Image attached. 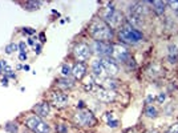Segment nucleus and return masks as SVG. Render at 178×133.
<instances>
[{"mask_svg": "<svg viewBox=\"0 0 178 133\" xmlns=\"http://www.w3.org/2000/svg\"><path fill=\"white\" fill-rule=\"evenodd\" d=\"M89 32L96 40L99 41H109L113 37V31L112 28L106 24L104 20L97 19L90 24L89 27Z\"/></svg>", "mask_w": 178, "mask_h": 133, "instance_id": "f257e3e1", "label": "nucleus"}, {"mask_svg": "<svg viewBox=\"0 0 178 133\" xmlns=\"http://www.w3.org/2000/svg\"><path fill=\"white\" fill-rule=\"evenodd\" d=\"M118 37L122 43H126V44H137L141 40L144 39L142 32H140L138 29H136L132 25H125L120 29L118 32Z\"/></svg>", "mask_w": 178, "mask_h": 133, "instance_id": "f03ea898", "label": "nucleus"}, {"mask_svg": "<svg viewBox=\"0 0 178 133\" xmlns=\"http://www.w3.org/2000/svg\"><path fill=\"white\" fill-rule=\"evenodd\" d=\"M102 19L110 28H116V27H118L122 23V15L113 5L106 7L102 11Z\"/></svg>", "mask_w": 178, "mask_h": 133, "instance_id": "7ed1b4c3", "label": "nucleus"}, {"mask_svg": "<svg viewBox=\"0 0 178 133\" xmlns=\"http://www.w3.org/2000/svg\"><path fill=\"white\" fill-rule=\"evenodd\" d=\"M25 125L33 133H49L51 132L49 125L45 121H43V118L39 117V116H31V117H28L25 121Z\"/></svg>", "mask_w": 178, "mask_h": 133, "instance_id": "20e7f679", "label": "nucleus"}, {"mask_svg": "<svg viewBox=\"0 0 178 133\" xmlns=\"http://www.w3.org/2000/svg\"><path fill=\"white\" fill-rule=\"evenodd\" d=\"M75 122L80 126H95L97 120L95 115L88 109H80L75 115Z\"/></svg>", "mask_w": 178, "mask_h": 133, "instance_id": "39448f33", "label": "nucleus"}, {"mask_svg": "<svg viewBox=\"0 0 178 133\" xmlns=\"http://www.w3.org/2000/svg\"><path fill=\"white\" fill-rule=\"evenodd\" d=\"M90 51H93L96 55L100 56H108L112 55V44L109 41H99V40H95L90 45Z\"/></svg>", "mask_w": 178, "mask_h": 133, "instance_id": "423d86ee", "label": "nucleus"}, {"mask_svg": "<svg viewBox=\"0 0 178 133\" xmlns=\"http://www.w3.org/2000/svg\"><path fill=\"white\" fill-rule=\"evenodd\" d=\"M110 56L116 61H121V63H128L130 60L129 51L126 49V47L121 44H112V55Z\"/></svg>", "mask_w": 178, "mask_h": 133, "instance_id": "0eeeda50", "label": "nucleus"}, {"mask_svg": "<svg viewBox=\"0 0 178 133\" xmlns=\"http://www.w3.org/2000/svg\"><path fill=\"white\" fill-rule=\"evenodd\" d=\"M73 55H75L76 60L79 61H86L90 57V47L85 43H79L75 48H73Z\"/></svg>", "mask_w": 178, "mask_h": 133, "instance_id": "6e6552de", "label": "nucleus"}, {"mask_svg": "<svg viewBox=\"0 0 178 133\" xmlns=\"http://www.w3.org/2000/svg\"><path fill=\"white\" fill-rule=\"evenodd\" d=\"M100 61H101L104 71H105V73L108 76L112 77V76H116L117 73H118V65H117V63L115 60L108 59V57H102V59H100Z\"/></svg>", "mask_w": 178, "mask_h": 133, "instance_id": "1a4fd4ad", "label": "nucleus"}, {"mask_svg": "<svg viewBox=\"0 0 178 133\" xmlns=\"http://www.w3.org/2000/svg\"><path fill=\"white\" fill-rule=\"evenodd\" d=\"M69 97L63 92H53L51 95V102L56 108H64L68 105Z\"/></svg>", "mask_w": 178, "mask_h": 133, "instance_id": "9d476101", "label": "nucleus"}, {"mask_svg": "<svg viewBox=\"0 0 178 133\" xmlns=\"http://www.w3.org/2000/svg\"><path fill=\"white\" fill-rule=\"evenodd\" d=\"M96 96H97V99L102 102H112V101H115V99H116L115 91H109V89H105V88L97 89Z\"/></svg>", "mask_w": 178, "mask_h": 133, "instance_id": "9b49d317", "label": "nucleus"}, {"mask_svg": "<svg viewBox=\"0 0 178 133\" xmlns=\"http://www.w3.org/2000/svg\"><path fill=\"white\" fill-rule=\"evenodd\" d=\"M72 75L76 80H81L86 75V66L84 63H77L72 69Z\"/></svg>", "mask_w": 178, "mask_h": 133, "instance_id": "f8f14e48", "label": "nucleus"}, {"mask_svg": "<svg viewBox=\"0 0 178 133\" xmlns=\"http://www.w3.org/2000/svg\"><path fill=\"white\" fill-rule=\"evenodd\" d=\"M33 111L36 112V115L39 117H47L49 115V112H51V106H49L48 102H40L33 108Z\"/></svg>", "mask_w": 178, "mask_h": 133, "instance_id": "ddd939ff", "label": "nucleus"}, {"mask_svg": "<svg viewBox=\"0 0 178 133\" xmlns=\"http://www.w3.org/2000/svg\"><path fill=\"white\" fill-rule=\"evenodd\" d=\"M92 72H93V76H96V77H102L104 75H105V71H104L102 68V64L100 60H96V61H93L92 64Z\"/></svg>", "mask_w": 178, "mask_h": 133, "instance_id": "4468645a", "label": "nucleus"}, {"mask_svg": "<svg viewBox=\"0 0 178 133\" xmlns=\"http://www.w3.org/2000/svg\"><path fill=\"white\" fill-rule=\"evenodd\" d=\"M56 85L61 89H70L75 86V81L70 80L69 77H64V79H59L57 81H56Z\"/></svg>", "mask_w": 178, "mask_h": 133, "instance_id": "2eb2a0df", "label": "nucleus"}, {"mask_svg": "<svg viewBox=\"0 0 178 133\" xmlns=\"http://www.w3.org/2000/svg\"><path fill=\"white\" fill-rule=\"evenodd\" d=\"M102 88H105V89H109V91H115V89L118 86V83L116 81V80H113V79H110V77H106V79H104L102 80Z\"/></svg>", "mask_w": 178, "mask_h": 133, "instance_id": "dca6fc26", "label": "nucleus"}, {"mask_svg": "<svg viewBox=\"0 0 178 133\" xmlns=\"http://www.w3.org/2000/svg\"><path fill=\"white\" fill-rule=\"evenodd\" d=\"M167 59H169L170 63H177L178 61V48H177V45H169Z\"/></svg>", "mask_w": 178, "mask_h": 133, "instance_id": "f3484780", "label": "nucleus"}, {"mask_svg": "<svg viewBox=\"0 0 178 133\" xmlns=\"http://www.w3.org/2000/svg\"><path fill=\"white\" fill-rule=\"evenodd\" d=\"M152 5H153L154 11L158 13V15H162V13L165 12V5H166V3H163V2H153Z\"/></svg>", "mask_w": 178, "mask_h": 133, "instance_id": "a211bd4d", "label": "nucleus"}, {"mask_svg": "<svg viewBox=\"0 0 178 133\" xmlns=\"http://www.w3.org/2000/svg\"><path fill=\"white\" fill-rule=\"evenodd\" d=\"M41 4H43L41 2H27L24 4V7L28 9V11H35V9H39Z\"/></svg>", "mask_w": 178, "mask_h": 133, "instance_id": "6ab92c4d", "label": "nucleus"}, {"mask_svg": "<svg viewBox=\"0 0 178 133\" xmlns=\"http://www.w3.org/2000/svg\"><path fill=\"white\" fill-rule=\"evenodd\" d=\"M145 115L147 116V117H150V118L157 117V109L154 108L153 105H147L146 109H145Z\"/></svg>", "mask_w": 178, "mask_h": 133, "instance_id": "aec40b11", "label": "nucleus"}, {"mask_svg": "<svg viewBox=\"0 0 178 133\" xmlns=\"http://www.w3.org/2000/svg\"><path fill=\"white\" fill-rule=\"evenodd\" d=\"M5 131L8 133H18V125L15 124V122H8V124L5 125Z\"/></svg>", "mask_w": 178, "mask_h": 133, "instance_id": "412c9836", "label": "nucleus"}, {"mask_svg": "<svg viewBox=\"0 0 178 133\" xmlns=\"http://www.w3.org/2000/svg\"><path fill=\"white\" fill-rule=\"evenodd\" d=\"M61 73H63V76H65V77H69V76L72 75V68H70L68 64H64L63 68H61Z\"/></svg>", "mask_w": 178, "mask_h": 133, "instance_id": "4be33fe9", "label": "nucleus"}, {"mask_svg": "<svg viewBox=\"0 0 178 133\" xmlns=\"http://www.w3.org/2000/svg\"><path fill=\"white\" fill-rule=\"evenodd\" d=\"M18 49H19V45L15 44V43H11V44H8L5 47L4 51H5V53H8V55H9V53H12L13 51H18Z\"/></svg>", "mask_w": 178, "mask_h": 133, "instance_id": "5701e85b", "label": "nucleus"}, {"mask_svg": "<svg viewBox=\"0 0 178 133\" xmlns=\"http://www.w3.org/2000/svg\"><path fill=\"white\" fill-rule=\"evenodd\" d=\"M167 4L174 12L178 13V0H170V2H167Z\"/></svg>", "mask_w": 178, "mask_h": 133, "instance_id": "b1692460", "label": "nucleus"}, {"mask_svg": "<svg viewBox=\"0 0 178 133\" xmlns=\"http://www.w3.org/2000/svg\"><path fill=\"white\" fill-rule=\"evenodd\" d=\"M166 133H178V122L177 124L170 125V128L166 131Z\"/></svg>", "mask_w": 178, "mask_h": 133, "instance_id": "393cba45", "label": "nucleus"}, {"mask_svg": "<svg viewBox=\"0 0 178 133\" xmlns=\"http://www.w3.org/2000/svg\"><path fill=\"white\" fill-rule=\"evenodd\" d=\"M56 131H57L59 133H66L68 132V129H66V126L64 124H60V125L56 126Z\"/></svg>", "mask_w": 178, "mask_h": 133, "instance_id": "a878e982", "label": "nucleus"}, {"mask_svg": "<svg viewBox=\"0 0 178 133\" xmlns=\"http://www.w3.org/2000/svg\"><path fill=\"white\" fill-rule=\"evenodd\" d=\"M23 31H24V33H28V35H35L36 31L33 28H31V27H27V28H23Z\"/></svg>", "mask_w": 178, "mask_h": 133, "instance_id": "bb28decb", "label": "nucleus"}, {"mask_svg": "<svg viewBox=\"0 0 178 133\" xmlns=\"http://www.w3.org/2000/svg\"><path fill=\"white\" fill-rule=\"evenodd\" d=\"M117 125H118V120H110V121H108V126H110V128H116Z\"/></svg>", "mask_w": 178, "mask_h": 133, "instance_id": "cd10ccee", "label": "nucleus"}, {"mask_svg": "<svg viewBox=\"0 0 178 133\" xmlns=\"http://www.w3.org/2000/svg\"><path fill=\"white\" fill-rule=\"evenodd\" d=\"M19 51H20V53L27 51V44H25V43H23V41L20 43V44H19Z\"/></svg>", "mask_w": 178, "mask_h": 133, "instance_id": "c85d7f7f", "label": "nucleus"}, {"mask_svg": "<svg viewBox=\"0 0 178 133\" xmlns=\"http://www.w3.org/2000/svg\"><path fill=\"white\" fill-rule=\"evenodd\" d=\"M19 59L21 60V61H25V60H27V52H21V53H20Z\"/></svg>", "mask_w": 178, "mask_h": 133, "instance_id": "c756f323", "label": "nucleus"}, {"mask_svg": "<svg viewBox=\"0 0 178 133\" xmlns=\"http://www.w3.org/2000/svg\"><path fill=\"white\" fill-rule=\"evenodd\" d=\"M35 52L37 53V55L41 52V44H35Z\"/></svg>", "mask_w": 178, "mask_h": 133, "instance_id": "7c9ffc66", "label": "nucleus"}, {"mask_svg": "<svg viewBox=\"0 0 178 133\" xmlns=\"http://www.w3.org/2000/svg\"><path fill=\"white\" fill-rule=\"evenodd\" d=\"M165 99H166V95H165V93H160V96H158V101H160V102H162Z\"/></svg>", "mask_w": 178, "mask_h": 133, "instance_id": "2f4dec72", "label": "nucleus"}, {"mask_svg": "<svg viewBox=\"0 0 178 133\" xmlns=\"http://www.w3.org/2000/svg\"><path fill=\"white\" fill-rule=\"evenodd\" d=\"M105 118L108 120V121H110V120H115V117H113V113H106V115H105Z\"/></svg>", "mask_w": 178, "mask_h": 133, "instance_id": "473e14b6", "label": "nucleus"}, {"mask_svg": "<svg viewBox=\"0 0 178 133\" xmlns=\"http://www.w3.org/2000/svg\"><path fill=\"white\" fill-rule=\"evenodd\" d=\"M2 85H4V86L8 85V77H5V76H4V77L2 79Z\"/></svg>", "mask_w": 178, "mask_h": 133, "instance_id": "72a5a7b5", "label": "nucleus"}, {"mask_svg": "<svg viewBox=\"0 0 178 133\" xmlns=\"http://www.w3.org/2000/svg\"><path fill=\"white\" fill-rule=\"evenodd\" d=\"M39 39H40V41H41V43H44V41H45V35L41 32V33L39 35Z\"/></svg>", "mask_w": 178, "mask_h": 133, "instance_id": "f704fd0d", "label": "nucleus"}, {"mask_svg": "<svg viewBox=\"0 0 178 133\" xmlns=\"http://www.w3.org/2000/svg\"><path fill=\"white\" fill-rule=\"evenodd\" d=\"M153 100H154V96L149 95V96L146 97V102H147V104H150V101H153Z\"/></svg>", "mask_w": 178, "mask_h": 133, "instance_id": "c9c22d12", "label": "nucleus"}, {"mask_svg": "<svg viewBox=\"0 0 178 133\" xmlns=\"http://www.w3.org/2000/svg\"><path fill=\"white\" fill-rule=\"evenodd\" d=\"M77 108L84 109V101H79V102H77Z\"/></svg>", "mask_w": 178, "mask_h": 133, "instance_id": "e433bc0d", "label": "nucleus"}, {"mask_svg": "<svg viewBox=\"0 0 178 133\" xmlns=\"http://www.w3.org/2000/svg\"><path fill=\"white\" fill-rule=\"evenodd\" d=\"M126 133H138L137 132V129H134V128H130V129H128Z\"/></svg>", "mask_w": 178, "mask_h": 133, "instance_id": "4c0bfd02", "label": "nucleus"}, {"mask_svg": "<svg viewBox=\"0 0 178 133\" xmlns=\"http://www.w3.org/2000/svg\"><path fill=\"white\" fill-rule=\"evenodd\" d=\"M28 44H29V45H35V40H33L32 37H29V39H28Z\"/></svg>", "mask_w": 178, "mask_h": 133, "instance_id": "58836bf2", "label": "nucleus"}, {"mask_svg": "<svg viewBox=\"0 0 178 133\" xmlns=\"http://www.w3.org/2000/svg\"><path fill=\"white\" fill-rule=\"evenodd\" d=\"M23 69H24V71H29V65H24L23 66Z\"/></svg>", "mask_w": 178, "mask_h": 133, "instance_id": "ea45409f", "label": "nucleus"}, {"mask_svg": "<svg viewBox=\"0 0 178 133\" xmlns=\"http://www.w3.org/2000/svg\"><path fill=\"white\" fill-rule=\"evenodd\" d=\"M145 133H158V131H153V129H152V131H147Z\"/></svg>", "mask_w": 178, "mask_h": 133, "instance_id": "a19ab883", "label": "nucleus"}]
</instances>
